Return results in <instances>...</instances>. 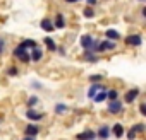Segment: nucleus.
Wrapping results in <instances>:
<instances>
[{
	"mask_svg": "<svg viewBox=\"0 0 146 140\" xmlns=\"http://www.w3.org/2000/svg\"><path fill=\"white\" fill-rule=\"evenodd\" d=\"M96 44H98V43H96L91 36H88V34H84V36L81 38V46H83L84 50H90V51L95 53V51H96Z\"/></svg>",
	"mask_w": 146,
	"mask_h": 140,
	"instance_id": "f257e3e1",
	"label": "nucleus"
},
{
	"mask_svg": "<svg viewBox=\"0 0 146 140\" xmlns=\"http://www.w3.org/2000/svg\"><path fill=\"white\" fill-rule=\"evenodd\" d=\"M14 55H16V56L19 58V60H23L24 63H28V61L31 60V58H29V53H28V50H26V48H24L23 44H19V46H17V48L14 50Z\"/></svg>",
	"mask_w": 146,
	"mask_h": 140,
	"instance_id": "f03ea898",
	"label": "nucleus"
},
{
	"mask_svg": "<svg viewBox=\"0 0 146 140\" xmlns=\"http://www.w3.org/2000/svg\"><path fill=\"white\" fill-rule=\"evenodd\" d=\"M120 109H122V103H120L119 99H113V101H110V104H108V113H112V114H117V113H120Z\"/></svg>",
	"mask_w": 146,
	"mask_h": 140,
	"instance_id": "7ed1b4c3",
	"label": "nucleus"
},
{
	"mask_svg": "<svg viewBox=\"0 0 146 140\" xmlns=\"http://www.w3.org/2000/svg\"><path fill=\"white\" fill-rule=\"evenodd\" d=\"M125 43H127V44H132V46H139V44L143 43V39H141L139 34H131V36L125 38Z\"/></svg>",
	"mask_w": 146,
	"mask_h": 140,
	"instance_id": "20e7f679",
	"label": "nucleus"
},
{
	"mask_svg": "<svg viewBox=\"0 0 146 140\" xmlns=\"http://www.w3.org/2000/svg\"><path fill=\"white\" fill-rule=\"evenodd\" d=\"M115 43L113 41H102L100 44H96V51H105V50H113Z\"/></svg>",
	"mask_w": 146,
	"mask_h": 140,
	"instance_id": "39448f33",
	"label": "nucleus"
},
{
	"mask_svg": "<svg viewBox=\"0 0 146 140\" xmlns=\"http://www.w3.org/2000/svg\"><path fill=\"white\" fill-rule=\"evenodd\" d=\"M137 96H139V89H131V91H127V92H125L124 101H125V103H132Z\"/></svg>",
	"mask_w": 146,
	"mask_h": 140,
	"instance_id": "423d86ee",
	"label": "nucleus"
},
{
	"mask_svg": "<svg viewBox=\"0 0 146 140\" xmlns=\"http://www.w3.org/2000/svg\"><path fill=\"white\" fill-rule=\"evenodd\" d=\"M26 116H28L31 121H40V120L43 118V113H38V111H35V109L29 108V109L26 111Z\"/></svg>",
	"mask_w": 146,
	"mask_h": 140,
	"instance_id": "0eeeda50",
	"label": "nucleus"
},
{
	"mask_svg": "<svg viewBox=\"0 0 146 140\" xmlns=\"http://www.w3.org/2000/svg\"><path fill=\"white\" fill-rule=\"evenodd\" d=\"M24 133H26V137H35L36 138V135L40 133V128L36 125H28L26 130H24Z\"/></svg>",
	"mask_w": 146,
	"mask_h": 140,
	"instance_id": "6e6552de",
	"label": "nucleus"
},
{
	"mask_svg": "<svg viewBox=\"0 0 146 140\" xmlns=\"http://www.w3.org/2000/svg\"><path fill=\"white\" fill-rule=\"evenodd\" d=\"M95 137H96V133H95L93 130H88V131L79 133V135H78V140H95Z\"/></svg>",
	"mask_w": 146,
	"mask_h": 140,
	"instance_id": "1a4fd4ad",
	"label": "nucleus"
},
{
	"mask_svg": "<svg viewBox=\"0 0 146 140\" xmlns=\"http://www.w3.org/2000/svg\"><path fill=\"white\" fill-rule=\"evenodd\" d=\"M41 56H43V51L36 46V48H33V51H31V55H29V58L33 60V61H40L41 60Z\"/></svg>",
	"mask_w": 146,
	"mask_h": 140,
	"instance_id": "9d476101",
	"label": "nucleus"
},
{
	"mask_svg": "<svg viewBox=\"0 0 146 140\" xmlns=\"http://www.w3.org/2000/svg\"><path fill=\"white\" fill-rule=\"evenodd\" d=\"M53 27H58V29H64V27H65V19H64L62 14H57L55 22H53Z\"/></svg>",
	"mask_w": 146,
	"mask_h": 140,
	"instance_id": "9b49d317",
	"label": "nucleus"
},
{
	"mask_svg": "<svg viewBox=\"0 0 146 140\" xmlns=\"http://www.w3.org/2000/svg\"><path fill=\"white\" fill-rule=\"evenodd\" d=\"M41 29L46 31V33H52L55 27H53V22H52L50 19H43V21H41Z\"/></svg>",
	"mask_w": 146,
	"mask_h": 140,
	"instance_id": "f8f14e48",
	"label": "nucleus"
},
{
	"mask_svg": "<svg viewBox=\"0 0 146 140\" xmlns=\"http://www.w3.org/2000/svg\"><path fill=\"white\" fill-rule=\"evenodd\" d=\"M105 36H107V39H112V41L120 39V34H119L115 29H107V31H105Z\"/></svg>",
	"mask_w": 146,
	"mask_h": 140,
	"instance_id": "ddd939ff",
	"label": "nucleus"
},
{
	"mask_svg": "<svg viewBox=\"0 0 146 140\" xmlns=\"http://www.w3.org/2000/svg\"><path fill=\"white\" fill-rule=\"evenodd\" d=\"M93 99H95V103H103V101L107 99V91H105V89H100V91L95 94Z\"/></svg>",
	"mask_w": 146,
	"mask_h": 140,
	"instance_id": "4468645a",
	"label": "nucleus"
},
{
	"mask_svg": "<svg viewBox=\"0 0 146 140\" xmlns=\"http://www.w3.org/2000/svg\"><path fill=\"white\" fill-rule=\"evenodd\" d=\"M96 135H98L102 140H107V138L110 137V128H108V126H102V128L98 130V133H96Z\"/></svg>",
	"mask_w": 146,
	"mask_h": 140,
	"instance_id": "2eb2a0df",
	"label": "nucleus"
},
{
	"mask_svg": "<svg viewBox=\"0 0 146 140\" xmlns=\"http://www.w3.org/2000/svg\"><path fill=\"white\" fill-rule=\"evenodd\" d=\"M100 89H103V87H102L98 82H96V84H93V86L90 87V91H88V97H90V99H91V97H95V94H96Z\"/></svg>",
	"mask_w": 146,
	"mask_h": 140,
	"instance_id": "dca6fc26",
	"label": "nucleus"
},
{
	"mask_svg": "<svg viewBox=\"0 0 146 140\" xmlns=\"http://www.w3.org/2000/svg\"><path fill=\"white\" fill-rule=\"evenodd\" d=\"M112 131H113V135H115L117 138H120V137L124 135V126L117 123V125H113V126H112Z\"/></svg>",
	"mask_w": 146,
	"mask_h": 140,
	"instance_id": "f3484780",
	"label": "nucleus"
},
{
	"mask_svg": "<svg viewBox=\"0 0 146 140\" xmlns=\"http://www.w3.org/2000/svg\"><path fill=\"white\" fill-rule=\"evenodd\" d=\"M21 44H23L26 50H28V48H31V50H33V48H36V41H35V39H24Z\"/></svg>",
	"mask_w": 146,
	"mask_h": 140,
	"instance_id": "a211bd4d",
	"label": "nucleus"
},
{
	"mask_svg": "<svg viewBox=\"0 0 146 140\" xmlns=\"http://www.w3.org/2000/svg\"><path fill=\"white\" fill-rule=\"evenodd\" d=\"M45 44H46V46H48V50H52V51H55V50H57L55 41H53V39H50V38H45Z\"/></svg>",
	"mask_w": 146,
	"mask_h": 140,
	"instance_id": "6ab92c4d",
	"label": "nucleus"
},
{
	"mask_svg": "<svg viewBox=\"0 0 146 140\" xmlns=\"http://www.w3.org/2000/svg\"><path fill=\"white\" fill-rule=\"evenodd\" d=\"M107 97H108L110 101H113V99H119V92H117L115 89H110V91H107Z\"/></svg>",
	"mask_w": 146,
	"mask_h": 140,
	"instance_id": "aec40b11",
	"label": "nucleus"
},
{
	"mask_svg": "<svg viewBox=\"0 0 146 140\" xmlns=\"http://www.w3.org/2000/svg\"><path fill=\"white\" fill-rule=\"evenodd\" d=\"M65 111H67V106H65V104H57V106H55V113H57V114H62V113H65Z\"/></svg>",
	"mask_w": 146,
	"mask_h": 140,
	"instance_id": "412c9836",
	"label": "nucleus"
},
{
	"mask_svg": "<svg viewBox=\"0 0 146 140\" xmlns=\"http://www.w3.org/2000/svg\"><path fill=\"white\" fill-rule=\"evenodd\" d=\"M83 12H84V17H88V19H90V17H93V16H95V12H93V9H91V5H90V7H88V9H84V10H83Z\"/></svg>",
	"mask_w": 146,
	"mask_h": 140,
	"instance_id": "4be33fe9",
	"label": "nucleus"
},
{
	"mask_svg": "<svg viewBox=\"0 0 146 140\" xmlns=\"http://www.w3.org/2000/svg\"><path fill=\"white\" fill-rule=\"evenodd\" d=\"M35 104H38V97H36V96L29 97V101H28V106H29V108H31V106H35Z\"/></svg>",
	"mask_w": 146,
	"mask_h": 140,
	"instance_id": "5701e85b",
	"label": "nucleus"
},
{
	"mask_svg": "<svg viewBox=\"0 0 146 140\" xmlns=\"http://www.w3.org/2000/svg\"><path fill=\"white\" fill-rule=\"evenodd\" d=\"M90 80H91L93 84H96V82H100V80H102V75H91V77H90Z\"/></svg>",
	"mask_w": 146,
	"mask_h": 140,
	"instance_id": "b1692460",
	"label": "nucleus"
},
{
	"mask_svg": "<svg viewBox=\"0 0 146 140\" xmlns=\"http://www.w3.org/2000/svg\"><path fill=\"white\" fill-rule=\"evenodd\" d=\"M127 138H129V140H134V138H136V131H134L132 128L129 130V133H127Z\"/></svg>",
	"mask_w": 146,
	"mask_h": 140,
	"instance_id": "393cba45",
	"label": "nucleus"
},
{
	"mask_svg": "<svg viewBox=\"0 0 146 140\" xmlns=\"http://www.w3.org/2000/svg\"><path fill=\"white\" fill-rule=\"evenodd\" d=\"M132 130H134V131H143V130H144V125H143V123H139V125H136Z\"/></svg>",
	"mask_w": 146,
	"mask_h": 140,
	"instance_id": "a878e982",
	"label": "nucleus"
},
{
	"mask_svg": "<svg viewBox=\"0 0 146 140\" xmlns=\"http://www.w3.org/2000/svg\"><path fill=\"white\" fill-rule=\"evenodd\" d=\"M139 111H141V114H146V104H141L139 106Z\"/></svg>",
	"mask_w": 146,
	"mask_h": 140,
	"instance_id": "bb28decb",
	"label": "nucleus"
},
{
	"mask_svg": "<svg viewBox=\"0 0 146 140\" xmlns=\"http://www.w3.org/2000/svg\"><path fill=\"white\" fill-rule=\"evenodd\" d=\"M4 44H5V41L0 39V53H2V50H4Z\"/></svg>",
	"mask_w": 146,
	"mask_h": 140,
	"instance_id": "cd10ccee",
	"label": "nucleus"
},
{
	"mask_svg": "<svg viewBox=\"0 0 146 140\" xmlns=\"http://www.w3.org/2000/svg\"><path fill=\"white\" fill-rule=\"evenodd\" d=\"M9 74H11V75H16V74H17V70H16V68H11V70H9Z\"/></svg>",
	"mask_w": 146,
	"mask_h": 140,
	"instance_id": "c85d7f7f",
	"label": "nucleus"
},
{
	"mask_svg": "<svg viewBox=\"0 0 146 140\" xmlns=\"http://www.w3.org/2000/svg\"><path fill=\"white\" fill-rule=\"evenodd\" d=\"M86 2H88V5H95V4H96V0H86Z\"/></svg>",
	"mask_w": 146,
	"mask_h": 140,
	"instance_id": "c756f323",
	"label": "nucleus"
},
{
	"mask_svg": "<svg viewBox=\"0 0 146 140\" xmlns=\"http://www.w3.org/2000/svg\"><path fill=\"white\" fill-rule=\"evenodd\" d=\"M23 140H36V138H35V137H24Z\"/></svg>",
	"mask_w": 146,
	"mask_h": 140,
	"instance_id": "7c9ffc66",
	"label": "nucleus"
},
{
	"mask_svg": "<svg viewBox=\"0 0 146 140\" xmlns=\"http://www.w3.org/2000/svg\"><path fill=\"white\" fill-rule=\"evenodd\" d=\"M65 2H69V4H74V2H79V0H65Z\"/></svg>",
	"mask_w": 146,
	"mask_h": 140,
	"instance_id": "2f4dec72",
	"label": "nucleus"
}]
</instances>
